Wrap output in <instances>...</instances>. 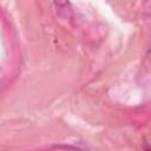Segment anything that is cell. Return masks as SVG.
Listing matches in <instances>:
<instances>
[{
    "instance_id": "obj_3",
    "label": "cell",
    "mask_w": 151,
    "mask_h": 151,
    "mask_svg": "<svg viewBox=\"0 0 151 151\" xmlns=\"http://www.w3.org/2000/svg\"><path fill=\"white\" fill-rule=\"evenodd\" d=\"M146 57H147L149 60H151V46L149 47V50H147V52H146Z\"/></svg>"
},
{
    "instance_id": "obj_4",
    "label": "cell",
    "mask_w": 151,
    "mask_h": 151,
    "mask_svg": "<svg viewBox=\"0 0 151 151\" xmlns=\"http://www.w3.org/2000/svg\"><path fill=\"white\" fill-rule=\"evenodd\" d=\"M144 149H146V150H151V144H149V145H146V144H144V146H143Z\"/></svg>"
},
{
    "instance_id": "obj_2",
    "label": "cell",
    "mask_w": 151,
    "mask_h": 151,
    "mask_svg": "<svg viewBox=\"0 0 151 151\" xmlns=\"http://www.w3.org/2000/svg\"><path fill=\"white\" fill-rule=\"evenodd\" d=\"M53 147H55V149H60V147H63V149H80L76 145H54Z\"/></svg>"
},
{
    "instance_id": "obj_1",
    "label": "cell",
    "mask_w": 151,
    "mask_h": 151,
    "mask_svg": "<svg viewBox=\"0 0 151 151\" xmlns=\"http://www.w3.org/2000/svg\"><path fill=\"white\" fill-rule=\"evenodd\" d=\"M54 4L60 14H63L65 18L70 17L72 9H71V4L68 0H54Z\"/></svg>"
}]
</instances>
